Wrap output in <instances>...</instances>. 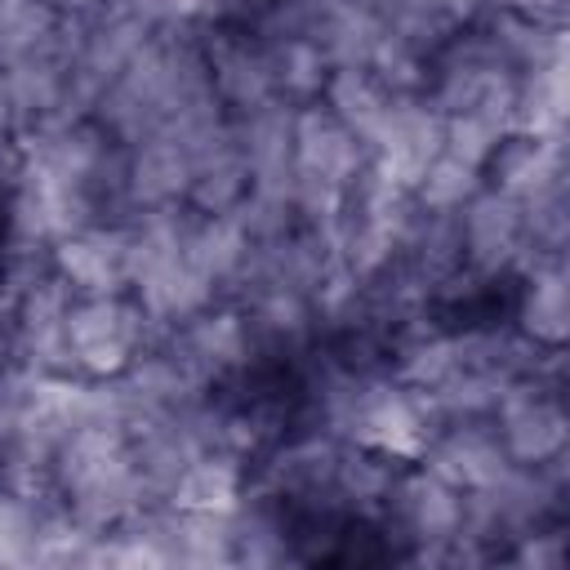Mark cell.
Segmentation results:
<instances>
[{"mask_svg": "<svg viewBox=\"0 0 570 570\" xmlns=\"http://www.w3.org/2000/svg\"><path fill=\"white\" fill-rule=\"evenodd\" d=\"M49 267L71 298L129 289V232L125 223H85L49 245Z\"/></svg>", "mask_w": 570, "mask_h": 570, "instance_id": "4", "label": "cell"}, {"mask_svg": "<svg viewBox=\"0 0 570 570\" xmlns=\"http://www.w3.org/2000/svg\"><path fill=\"white\" fill-rule=\"evenodd\" d=\"M419 463L428 472H436L441 481H450L454 490H485L494 485L512 459L494 432L490 419H454V423H441L428 441V450L419 454Z\"/></svg>", "mask_w": 570, "mask_h": 570, "instance_id": "6", "label": "cell"}, {"mask_svg": "<svg viewBox=\"0 0 570 570\" xmlns=\"http://www.w3.org/2000/svg\"><path fill=\"white\" fill-rule=\"evenodd\" d=\"M521 338H530L543 352L566 347V325H570V294H566V258H543L521 267L512 281V316Z\"/></svg>", "mask_w": 570, "mask_h": 570, "instance_id": "7", "label": "cell"}, {"mask_svg": "<svg viewBox=\"0 0 570 570\" xmlns=\"http://www.w3.org/2000/svg\"><path fill=\"white\" fill-rule=\"evenodd\" d=\"M476 187H481V169L468 165V160H459V156H450V151H441V156L419 174V183L410 187V196H414L423 209L459 214V209L472 200Z\"/></svg>", "mask_w": 570, "mask_h": 570, "instance_id": "11", "label": "cell"}, {"mask_svg": "<svg viewBox=\"0 0 570 570\" xmlns=\"http://www.w3.org/2000/svg\"><path fill=\"white\" fill-rule=\"evenodd\" d=\"M249 191V165L232 138V120L223 134H214L205 147L191 151V178H187V200L196 214H232Z\"/></svg>", "mask_w": 570, "mask_h": 570, "instance_id": "8", "label": "cell"}, {"mask_svg": "<svg viewBox=\"0 0 570 570\" xmlns=\"http://www.w3.org/2000/svg\"><path fill=\"white\" fill-rule=\"evenodd\" d=\"M370 165V147L316 98L294 111V174L330 191H347Z\"/></svg>", "mask_w": 570, "mask_h": 570, "instance_id": "5", "label": "cell"}, {"mask_svg": "<svg viewBox=\"0 0 570 570\" xmlns=\"http://www.w3.org/2000/svg\"><path fill=\"white\" fill-rule=\"evenodd\" d=\"M566 379H561V352H548V361L525 374L512 379L503 387V396L490 410V423L508 450L512 463H552L566 454L570 441V419H566Z\"/></svg>", "mask_w": 570, "mask_h": 570, "instance_id": "1", "label": "cell"}, {"mask_svg": "<svg viewBox=\"0 0 570 570\" xmlns=\"http://www.w3.org/2000/svg\"><path fill=\"white\" fill-rule=\"evenodd\" d=\"M396 98H401V94L387 89L370 67H334V71L325 76V89H321V102H325L365 147H374V138H379V129H383V120H387V111H392Z\"/></svg>", "mask_w": 570, "mask_h": 570, "instance_id": "9", "label": "cell"}, {"mask_svg": "<svg viewBox=\"0 0 570 570\" xmlns=\"http://www.w3.org/2000/svg\"><path fill=\"white\" fill-rule=\"evenodd\" d=\"M459 249H463L468 272H476L494 285H512L525 267V209H521V200L481 183L472 191V200L459 209Z\"/></svg>", "mask_w": 570, "mask_h": 570, "instance_id": "3", "label": "cell"}, {"mask_svg": "<svg viewBox=\"0 0 570 570\" xmlns=\"http://www.w3.org/2000/svg\"><path fill=\"white\" fill-rule=\"evenodd\" d=\"M160 330L142 312V303L120 294H89L67 303V352L76 374L85 379H116L142 347H151Z\"/></svg>", "mask_w": 570, "mask_h": 570, "instance_id": "2", "label": "cell"}, {"mask_svg": "<svg viewBox=\"0 0 570 570\" xmlns=\"http://www.w3.org/2000/svg\"><path fill=\"white\" fill-rule=\"evenodd\" d=\"M58 9L49 0H0V67H13L58 40Z\"/></svg>", "mask_w": 570, "mask_h": 570, "instance_id": "10", "label": "cell"}]
</instances>
